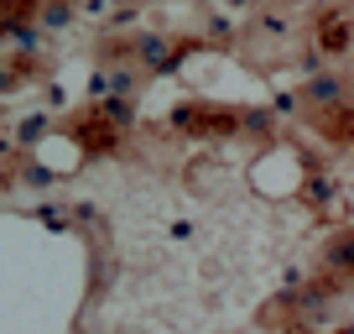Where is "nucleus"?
I'll return each mask as SVG.
<instances>
[{
  "instance_id": "nucleus-2",
  "label": "nucleus",
  "mask_w": 354,
  "mask_h": 334,
  "mask_svg": "<svg viewBox=\"0 0 354 334\" xmlns=\"http://www.w3.org/2000/svg\"><path fill=\"white\" fill-rule=\"evenodd\" d=\"M162 53H167V47H162V42H151V37L141 42V58H146V63H162Z\"/></svg>"
},
{
  "instance_id": "nucleus-1",
  "label": "nucleus",
  "mask_w": 354,
  "mask_h": 334,
  "mask_svg": "<svg viewBox=\"0 0 354 334\" xmlns=\"http://www.w3.org/2000/svg\"><path fill=\"white\" fill-rule=\"evenodd\" d=\"M308 94H313V100H323V105H333V100H339V78H333V73H318V78L308 84Z\"/></svg>"
}]
</instances>
